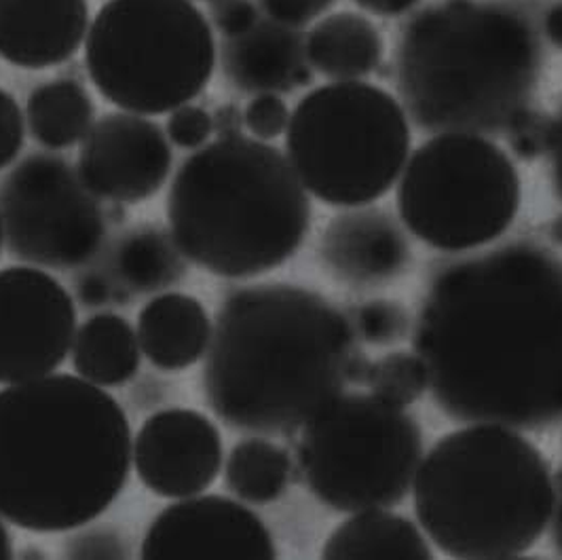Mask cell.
Returning <instances> with one entry per match:
<instances>
[{
    "instance_id": "1",
    "label": "cell",
    "mask_w": 562,
    "mask_h": 560,
    "mask_svg": "<svg viewBox=\"0 0 562 560\" xmlns=\"http://www.w3.org/2000/svg\"><path fill=\"white\" fill-rule=\"evenodd\" d=\"M413 343L450 419L512 429L561 421V258L509 244L442 267Z\"/></svg>"
},
{
    "instance_id": "2",
    "label": "cell",
    "mask_w": 562,
    "mask_h": 560,
    "mask_svg": "<svg viewBox=\"0 0 562 560\" xmlns=\"http://www.w3.org/2000/svg\"><path fill=\"white\" fill-rule=\"evenodd\" d=\"M349 315L288 283L248 285L226 296L205 351L207 406L233 429L290 436L347 385L366 360Z\"/></svg>"
},
{
    "instance_id": "3",
    "label": "cell",
    "mask_w": 562,
    "mask_h": 560,
    "mask_svg": "<svg viewBox=\"0 0 562 560\" xmlns=\"http://www.w3.org/2000/svg\"><path fill=\"white\" fill-rule=\"evenodd\" d=\"M132 427L79 374H47L0 392V516L32 533L81 529L127 484Z\"/></svg>"
},
{
    "instance_id": "4",
    "label": "cell",
    "mask_w": 562,
    "mask_h": 560,
    "mask_svg": "<svg viewBox=\"0 0 562 560\" xmlns=\"http://www.w3.org/2000/svg\"><path fill=\"white\" fill-rule=\"evenodd\" d=\"M533 18L499 0H440L397 41L395 83L411 121L434 134H502L541 77Z\"/></svg>"
},
{
    "instance_id": "5",
    "label": "cell",
    "mask_w": 562,
    "mask_h": 560,
    "mask_svg": "<svg viewBox=\"0 0 562 560\" xmlns=\"http://www.w3.org/2000/svg\"><path fill=\"white\" fill-rule=\"evenodd\" d=\"M166 214L182 256L228 280L278 269L311 226L310 193L288 157L246 136L198 148L171 180Z\"/></svg>"
},
{
    "instance_id": "6",
    "label": "cell",
    "mask_w": 562,
    "mask_h": 560,
    "mask_svg": "<svg viewBox=\"0 0 562 560\" xmlns=\"http://www.w3.org/2000/svg\"><path fill=\"white\" fill-rule=\"evenodd\" d=\"M554 497L539 448L512 427L486 423L442 436L413 482L423 531L452 559L529 552L552 520Z\"/></svg>"
},
{
    "instance_id": "7",
    "label": "cell",
    "mask_w": 562,
    "mask_h": 560,
    "mask_svg": "<svg viewBox=\"0 0 562 560\" xmlns=\"http://www.w3.org/2000/svg\"><path fill=\"white\" fill-rule=\"evenodd\" d=\"M218 45L193 0H106L85 38V68L116 109L157 116L189 104L214 77Z\"/></svg>"
},
{
    "instance_id": "8",
    "label": "cell",
    "mask_w": 562,
    "mask_h": 560,
    "mask_svg": "<svg viewBox=\"0 0 562 560\" xmlns=\"http://www.w3.org/2000/svg\"><path fill=\"white\" fill-rule=\"evenodd\" d=\"M288 161L307 193L335 208L387 195L411 153L408 114L392 93L360 81L310 91L290 114Z\"/></svg>"
},
{
    "instance_id": "9",
    "label": "cell",
    "mask_w": 562,
    "mask_h": 560,
    "mask_svg": "<svg viewBox=\"0 0 562 560\" xmlns=\"http://www.w3.org/2000/svg\"><path fill=\"white\" fill-rule=\"evenodd\" d=\"M301 432L296 457L303 480L337 512L400 504L422 466L417 421L372 393H340Z\"/></svg>"
},
{
    "instance_id": "10",
    "label": "cell",
    "mask_w": 562,
    "mask_h": 560,
    "mask_svg": "<svg viewBox=\"0 0 562 560\" xmlns=\"http://www.w3.org/2000/svg\"><path fill=\"white\" fill-rule=\"evenodd\" d=\"M397 210L415 237L442 253L502 237L520 210L512 159L480 134L449 132L422 144L402 171Z\"/></svg>"
},
{
    "instance_id": "11",
    "label": "cell",
    "mask_w": 562,
    "mask_h": 560,
    "mask_svg": "<svg viewBox=\"0 0 562 560\" xmlns=\"http://www.w3.org/2000/svg\"><path fill=\"white\" fill-rule=\"evenodd\" d=\"M0 223L13 258L54 271L93 262L109 235L100 199L52 153H34L0 178Z\"/></svg>"
},
{
    "instance_id": "12",
    "label": "cell",
    "mask_w": 562,
    "mask_h": 560,
    "mask_svg": "<svg viewBox=\"0 0 562 560\" xmlns=\"http://www.w3.org/2000/svg\"><path fill=\"white\" fill-rule=\"evenodd\" d=\"M77 335L70 292L36 267L0 269V385L54 374Z\"/></svg>"
},
{
    "instance_id": "13",
    "label": "cell",
    "mask_w": 562,
    "mask_h": 560,
    "mask_svg": "<svg viewBox=\"0 0 562 560\" xmlns=\"http://www.w3.org/2000/svg\"><path fill=\"white\" fill-rule=\"evenodd\" d=\"M171 161L168 134L159 123L136 112H109L81 142L77 171L98 199L125 205L157 195Z\"/></svg>"
},
{
    "instance_id": "14",
    "label": "cell",
    "mask_w": 562,
    "mask_h": 560,
    "mask_svg": "<svg viewBox=\"0 0 562 560\" xmlns=\"http://www.w3.org/2000/svg\"><path fill=\"white\" fill-rule=\"evenodd\" d=\"M276 559L265 523L246 505L193 495L166 507L148 527L142 559Z\"/></svg>"
},
{
    "instance_id": "15",
    "label": "cell",
    "mask_w": 562,
    "mask_h": 560,
    "mask_svg": "<svg viewBox=\"0 0 562 560\" xmlns=\"http://www.w3.org/2000/svg\"><path fill=\"white\" fill-rule=\"evenodd\" d=\"M134 468L142 484L159 497L199 495L221 474V432L198 411H159L144 421L136 434Z\"/></svg>"
},
{
    "instance_id": "16",
    "label": "cell",
    "mask_w": 562,
    "mask_h": 560,
    "mask_svg": "<svg viewBox=\"0 0 562 560\" xmlns=\"http://www.w3.org/2000/svg\"><path fill=\"white\" fill-rule=\"evenodd\" d=\"M89 26L87 0H0V59L24 70L66 64Z\"/></svg>"
},
{
    "instance_id": "17",
    "label": "cell",
    "mask_w": 562,
    "mask_h": 560,
    "mask_svg": "<svg viewBox=\"0 0 562 560\" xmlns=\"http://www.w3.org/2000/svg\"><path fill=\"white\" fill-rule=\"evenodd\" d=\"M226 81L241 93H290L313 81L305 36L299 29L262 18L218 45Z\"/></svg>"
},
{
    "instance_id": "18",
    "label": "cell",
    "mask_w": 562,
    "mask_h": 560,
    "mask_svg": "<svg viewBox=\"0 0 562 560\" xmlns=\"http://www.w3.org/2000/svg\"><path fill=\"white\" fill-rule=\"evenodd\" d=\"M319 248L333 276L351 285L394 280L411 260L404 233L381 210L340 214L326 226Z\"/></svg>"
},
{
    "instance_id": "19",
    "label": "cell",
    "mask_w": 562,
    "mask_h": 560,
    "mask_svg": "<svg viewBox=\"0 0 562 560\" xmlns=\"http://www.w3.org/2000/svg\"><path fill=\"white\" fill-rule=\"evenodd\" d=\"M142 356L159 370L180 372L205 358L212 322L195 296L166 292L142 307L138 315Z\"/></svg>"
},
{
    "instance_id": "20",
    "label": "cell",
    "mask_w": 562,
    "mask_h": 560,
    "mask_svg": "<svg viewBox=\"0 0 562 560\" xmlns=\"http://www.w3.org/2000/svg\"><path fill=\"white\" fill-rule=\"evenodd\" d=\"M311 68L335 81H356L381 66L385 43L360 13L342 11L319 20L305 36Z\"/></svg>"
},
{
    "instance_id": "21",
    "label": "cell",
    "mask_w": 562,
    "mask_h": 560,
    "mask_svg": "<svg viewBox=\"0 0 562 560\" xmlns=\"http://www.w3.org/2000/svg\"><path fill=\"white\" fill-rule=\"evenodd\" d=\"M142 349L134 326L116 313H98L77 331L72 366L77 374L98 388H119L140 368Z\"/></svg>"
},
{
    "instance_id": "22",
    "label": "cell",
    "mask_w": 562,
    "mask_h": 560,
    "mask_svg": "<svg viewBox=\"0 0 562 560\" xmlns=\"http://www.w3.org/2000/svg\"><path fill=\"white\" fill-rule=\"evenodd\" d=\"M324 559H434L422 531L406 518L385 509L356 512L330 533Z\"/></svg>"
},
{
    "instance_id": "23",
    "label": "cell",
    "mask_w": 562,
    "mask_h": 560,
    "mask_svg": "<svg viewBox=\"0 0 562 560\" xmlns=\"http://www.w3.org/2000/svg\"><path fill=\"white\" fill-rule=\"evenodd\" d=\"M184 260L171 233L159 226H138L114 244L109 271L130 294H148L180 280L187 273Z\"/></svg>"
},
{
    "instance_id": "24",
    "label": "cell",
    "mask_w": 562,
    "mask_h": 560,
    "mask_svg": "<svg viewBox=\"0 0 562 560\" xmlns=\"http://www.w3.org/2000/svg\"><path fill=\"white\" fill-rule=\"evenodd\" d=\"M30 136L49 150H64L79 142L95 123V107L83 83L70 77L36 85L26 102Z\"/></svg>"
},
{
    "instance_id": "25",
    "label": "cell",
    "mask_w": 562,
    "mask_h": 560,
    "mask_svg": "<svg viewBox=\"0 0 562 560\" xmlns=\"http://www.w3.org/2000/svg\"><path fill=\"white\" fill-rule=\"evenodd\" d=\"M292 478V459L285 448L248 438L228 452L225 482L228 491L248 504H271L285 493Z\"/></svg>"
},
{
    "instance_id": "26",
    "label": "cell",
    "mask_w": 562,
    "mask_h": 560,
    "mask_svg": "<svg viewBox=\"0 0 562 560\" xmlns=\"http://www.w3.org/2000/svg\"><path fill=\"white\" fill-rule=\"evenodd\" d=\"M379 400L406 408L429 390L427 368L411 351H394L374 362H366L362 383Z\"/></svg>"
},
{
    "instance_id": "27",
    "label": "cell",
    "mask_w": 562,
    "mask_h": 560,
    "mask_svg": "<svg viewBox=\"0 0 562 560\" xmlns=\"http://www.w3.org/2000/svg\"><path fill=\"white\" fill-rule=\"evenodd\" d=\"M353 333L370 345L383 347L406 338L411 331L408 311L394 301H370L351 313Z\"/></svg>"
},
{
    "instance_id": "28",
    "label": "cell",
    "mask_w": 562,
    "mask_h": 560,
    "mask_svg": "<svg viewBox=\"0 0 562 560\" xmlns=\"http://www.w3.org/2000/svg\"><path fill=\"white\" fill-rule=\"evenodd\" d=\"M552 125L554 116L533 109L520 112L506 130L512 150L527 161L548 155L552 144Z\"/></svg>"
},
{
    "instance_id": "29",
    "label": "cell",
    "mask_w": 562,
    "mask_h": 560,
    "mask_svg": "<svg viewBox=\"0 0 562 560\" xmlns=\"http://www.w3.org/2000/svg\"><path fill=\"white\" fill-rule=\"evenodd\" d=\"M244 125L256 141H273L290 125V109L278 93H258L244 111Z\"/></svg>"
},
{
    "instance_id": "30",
    "label": "cell",
    "mask_w": 562,
    "mask_h": 560,
    "mask_svg": "<svg viewBox=\"0 0 562 560\" xmlns=\"http://www.w3.org/2000/svg\"><path fill=\"white\" fill-rule=\"evenodd\" d=\"M166 134L178 148L198 150L214 134V119L203 107L182 104L169 112Z\"/></svg>"
},
{
    "instance_id": "31",
    "label": "cell",
    "mask_w": 562,
    "mask_h": 560,
    "mask_svg": "<svg viewBox=\"0 0 562 560\" xmlns=\"http://www.w3.org/2000/svg\"><path fill=\"white\" fill-rule=\"evenodd\" d=\"M68 559H127L130 550L123 535L109 527L87 529L66 539L61 548Z\"/></svg>"
},
{
    "instance_id": "32",
    "label": "cell",
    "mask_w": 562,
    "mask_h": 560,
    "mask_svg": "<svg viewBox=\"0 0 562 560\" xmlns=\"http://www.w3.org/2000/svg\"><path fill=\"white\" fill-rule=\"evenodd\" d=\"M26 116L15 98L0 89V169L9 168L24 148Z\"/></svg>"
},
{
    "instance_id": "33",
    "label": "cell",
    "mask_w": 562,
    "mask_h": 560,
    "mask_svg": "<svg viewBox=\"0 0 562 560\" xmlns=\"http://www.w3.org/2000/svg\"><path fill=\"white\" fill-rule=\"evenodd\" d=\"M207 13L212 29L218 30L223 38L239 36L260 20L256 0H212Z\"/></svg>"
},
{
    "instance_id": "34",
    "label": "cell",
    "mask_w": 562,
    "mask_h": 560,
    "mask_svg": "<svg viewBox=\"0 0 562 560\" xmlns=\"http://www.w3.org/2000/svg\"><path fill=\"white\" fill-rule=\"evenodd\" d=\"M260 11L290 29H303L322 18L337 0H256Z\"/></svg>"
},
{
    "instance_id": "35",
    "label": "cell",
    "mask_w": 562,
    "mask_h": 560,
    "mask_svg": "<svg viewBox=\"0 0 562 560\" xmlns=\"http://www.w3.org/2000/svg\"><path fill=\"white\" fill-rule=\"evenodd\" d=\"M77 296L85 307H106L111 303H127L130 292L119 285L111 271L89 269L77 280Z\"/></svg>"
},
{
    "instance_id": "36",
    "label": "cell",
    "mask_w": 562,
    "mask_h": 560,
    "mask_svg": "<svg viewBox=\"0 0 562 560\" xmlns=\"http://www.w3.org/2000/svg\"><path fill=\"white\" fill-rule=\"evenodd\" d=\"M214 119V132L218 134V138H233V136H241V127H244V114L235 107V104H225L218 111L212 114Z\"/></svg>"
},
{
    "instance_id": "37",
    "label": "cell",
    "mask_w": 562,
    "mask_h": 560,
    "mask_svg": "<svg viewBox=\"0 0 562 560\" xmlns=\"http://www.w3.org/2000/svg\"><path fill=\"white\" fill-rule=\"evenodd\" d=\"M550 169H552V187L554 193L562 201V107L559 114L554 116L552 125V144H550Z\"/></svg>"
},
{
    "instance_id": "38",
    "label": "cell",
    "mask_w": 562,
    "mask_h": 560,
    "mask_svg": "<svg viewBox=\"0 0 562 560\" xmlns=\"http://www.w3.org/2000/svg\"><path fill=\"white\" fill-rule=\"evenodd\" d=\"M360 9H364L372 15L381 18H397L408 13L413 7L419 4V0H353Z\"/></svg>"
},
{
    "instance_id": "39",
    "label": "cell",
    "mask_w": 562,
    "mask_h": 560,
    "mask_svg": "<svg viewBox=\"0 0 562 560\" xmlns=\"http://www.w3.org/2000/svg\"><path fill=\"white\" fill-rule=\"evenodd\" d=\"M543 34L546 38L562 52V0L554 2L543 15Z\"/></svg>"
},
{
    "instance_id": "40",
    "label": "cell",
    "mask_w": 562,
    "mask_h": 560,
    "mask_svg": "<svg viewBox=\"0 0 562 560\" xmlns=\"http://www.w3.org/2000/svg\"><path fill=\"white\" fill-rule=\"evenodd\" d=\"M554 489H557V497H554V512H552V539L559 555H562V472Z\"/></svg>"
},
{
    "instance_id": "41",
    "label": "cell",
    "mask_w": 562,
    "mask_h": 560,
    "mask_svg": "<svg viewBox=\"0 0 562 560\" xmlns=\"http://www.w3.org/2000/svg\"><path fill=\"white\" fill-rule=\"evenodd\" d=\"M11 557H13L11 535L7 531V527L2 525V516H0V560L11 559Z\"/></svg>"
},
{
    "instance_id": "42",
    "label": "cell",
    "mask_w": 562,
    "mask_h": 560,
    "mask_svg": "<svg viewBox=\"0 0 562 560\" xmlns=\"http://www.w3.org/2000/svg\"><path fill=\"white\" fill-rule=\"evenodd\" d=\"M552 235H554L559 242H562V216L561 219H557V223L552 226Z\"/></svg>"
},
{
    "instance_id": "43",
    "label": "cell",
    "mask_w": 562,
    "mask_h": 560,
    "mask_svg": "<svg viewBox=\"0 0 562 560\" xmlns=\"http://www.w3.org/2000/svg\"><path fill=\"white\" fill-rule=\"evenodd\" d=\"M2 242H4V239H2V223H0V250H2Z\"/></svg>"
},
{
    "instance_id": "44",
    "label": "cell",
    "mask_w": 562,
    "mask_h": 560,
    "mask_svg": "<svg viewBox=\"0 0 562 560\" xmlns=\"http://www.w3.org/2000/svg\"><path fill=\"white\" fill-rule=\"evenodd\" d=\"M210 2H212V0H210Z\"/></svg>"
}]
</instances>
